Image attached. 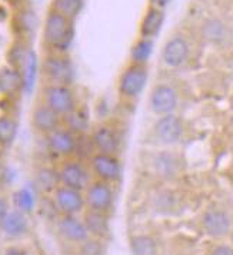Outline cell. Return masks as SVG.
Masks as SVG:
<instances>
[{
  "label": "cell",
  "instance_id": "30",
  "mask_svg": "<svg viewBox=\"0 0 233 255\" xmlns=\"http://www.w3.org/2000/svg\"><path fill=\"white\" fill-rule=\"evenodd\" d=\"M132 251L135 255H155V243L149 237H136L132 240Z\"/></svg>",
  "mask_w": 233,
  "mask_h": 255
},
{
  "label": "cell",
  "instance_id": "20",
  "mask_svg": "<svg viewBox=\"0 0 233 255\" xmlns=\"http://www.w3.org/2000/svg\"><path fill=\"white\" fill-rule=\"evenodd\" d=\"M39 70H40V66H39V60H37L35 50L29 49L22 70H20L22 78H23V91L26 93H30L33 91L36 81H37Z\"/></svg>",
  "mask_w": 233,
  "mask_h": 255
},
{
  "label": "cell",
  "instance_id": "28",
  "mask_svg": "<svg viewBox=\"0 0 233 255\" xmlns=\"http://www.w3.org/2000/svg\"><path fill=\"white\" fill-rule=\"evenodd\" d=\"M226 27L219 20H209L203 27V35L205 37L213 42V43H221L226 39Z\"/></svg>",
  "mask_w": 233,
  "mask_h": 255
},
{
  "label": "cell",
  "instance_id": "32",
  "mask_svg": "<svg viewBox=\"0 0 233 255\" xmlns=\"http://www.w3.org/2000/svg\"><path fill=\"white\" fill-rule=\"evenodd\" d=\"M9 212V209H7V202H6V199L4 198H0V222L1 220L6 217V214Z\"/></svg>",
  "mask_w": 233,
  "mask_h": 255
},
{
  "label": "cell",
  "instance_id": "23",
  "mask_svg": "<svg viewBox=\"0 0 233 255\" xmlns=\"http://www.w3.org/2000/svg\"><path fill=\"white\" fill-rule=\"evenodd\" d=\"M36 185L42 192H55L60 185L59 182L58 168L52 166H42L36 174Z\"/></svg>",
  "mask_w": 233,
  "mask_h": 255
},
{
  "label": "cell",
  "instance_id": "27",
  "mask_svg": "<svg viewBox=\"0 0 233 255\" xmlns=\"http://www.w3.org/2000/svg\"><path fill=\"white\" fill-rule=\"evenodd\" d=\"M83 6V0H53L52 1V9L56 12L65 14L73 20V17L78 16Z\"/></svg>",
  "mask_w": 233,
  "mask_h": 255
},
{
  "label": "cell",
  "instance_id": "10",
  "mask_svg": "<svg viewBox=\"0 0 233 255\" xmlns=\"http://www.w3.org/2000/svg\"><path fill=\"white\" fill-rule=\"evenodd\" d=\"M113 184H107L99 179H93L84 189V201L87 209L99 212H107L113 204Z\"/></svg>",
  "mask_w": 233,
  "mask_h": 255
},
{
  "label": "cell",
  "instance_id": "11",
  "mask_svg": "<svg viewBox=\"0 0 233 255\" xmlns=\"http://www.w3.org/2000/svg\"><path fill=\"white\" fill-rule=\"evenodd\" d=\"M153 135L159 143L175 145L183 136V122L175 114L159 116L153 125Z\"/></svg>",
  "mask_w": 233,
  "mask_h": 255
},
{
  "label": "cell",
  "instance_id": "25",
  "mask_svg": "<svg viewBox=\"0 0 233 255\" xmlns=\"http://www.w3.org/2000/svg\"><path fill=\"white\" fill-rule=\"evenodd\" d=\"M153 52V39L140 37L139 40L132 46L130 50V63L136 65H148Z\"/></svg>",
  "mask_w": 233,
  "mask_h": 255
},
{
  "label": "cell",
  "instance_id": "5",
  "mask_svg": "<svg viewBox=\"0 0 233 255\" xmlns=\"http://www.w3.org/2000/svg\"><path fill=\"white\" fill-rule=\"evenodd\" d=\"M58 168L59 182L60 185L69 186L73 189L84 191L89 184L93 181V175L90 172V168L82 159L73 156L60 161Z\"/></svg>",
  "mask_w": 233,
  "mask_h": 255
},
{
  "label": "cell",
  "instance_id": "1",
  "mask_svg": "<svg viewBox=\"0 0 233 255\" xmlns=\"http://www.w3.org/2000/svg\"><path fill=\"white\" fill-rule=\"evenodd\" d=\"M73 35L75 29L72 19L53 9L47 13L43 24V42L52 52L65 53L73 40Z\"/></svg>",
  "mask_w": 233,
  "mask_h": 255
},
{
  "label": "cell",
  "instance_id": "35",
  "mask_svg": "<svg viewBox=\"0 0 233 255\" xmlns=\"http://www.w3.org/2000/svg\"><path fill=\"white\" fill-rule=\"evenodd\" d=\"M4 175H6V168H4V165H3V163H1V161H0V182L3 181Z\"/></svg>",
  "mask_w": 233,
  "mask_h": 255
},
{
  "label": "cell",
  "instance_id": "34",
  "mask_svg": "<svg viewBox=\"0 0 233 255\" xmlns=\"http://www.w3.org/2000/svg\"><path fill=\"white\" fill-rule=\"evenodd\" d=\"M4 255H24V253L23 251H20V250H17V248H10V250L6 251V254Z\"/></svg>",
  "mask_w": 233,
  "mask_h": 255
},
{
  "label": "cell",
  "instance_id": "21",
  "mask_svg": "<svg viewBox=\"0 0 233 255\" xmlns=\"http://www.w3.org/2000/svg\"><path fill=\"white\" fill-rule=\"evenodd\" d=\"M106 212H99V211H93V209H87L84 214L83 222L87 228V231L93 237H105L107 231H109V222L105 215Z\"/></svg>",
  "mask_w": 233,
  "mask_h": 255
},
{
  "label": "cell",
  "instance_id": "22",
  "mask_svg": "<svg viewBox=\"0 0 233 255\" xmlns=\"http://www.w3.org/2000/svg\"><path fill=\"white\" fill-rule=\"evenodd\" d=\"M63 127L70 129L76 135H84V132L89 129V114L83 108L78 106L69 115L63 118Z\"/></svg>",
  "mask_w": 233,
  "mask_h": 255
},
{
  "label": "cell",
  "instance_id": "9",
  "mask_svg": "<svg viewBox=\"0 0 233 255\" xmlns=\"http://www.w3.org/2000/svg\"><path fill=\"white\" fill-rule=\"evenodd\" d=\"M148 104H149V109L155 115L163 116L173 114L179 104L177 92L170 85L159 83L151 91Z\"/></svg>",
  "mask_w": 233,
  "mask_h": 255
},
{
  "label": "cell",
  "instance_id": "15",
  "mask_svg": "<svg viewBox=\"0 0 233 255\" xmlns=\"http://www.w3.org/2000/svg\"><path fill=\"white\" fill-rule=\"evenodd\" d=\"M189 58V45L182 36H175L164 43L162 62L167 68H180Z\"/></svg>",
  "mask_w": 233,
  "mask_h": 255
},
{
  "label": "cell",
  "instance_id": "4",
  "mask_svg": "<svg viewBox=\"0 0 233 255\" xmlns=\"http://www.w3.org/2000/svg\"><path fill=\"white\" fill-rule=\"evenodd\" d=\"M149 79L148 65L130 63L128 68L120 73L117 81V93L122 101L132 102L140 98L146 82Z\"/></svg>",
  "mask_w": 233,
  "mask_h": 255
},
{
  "label": "cell",
  "instance_id": "3",
  "mask_svg": "<svg viewBox=\"0 0 233 255\" xmlns=\"http://www.w3.org/2000/svg\"><path fill=\"white\" fill-rule=\"evenodd\" d=\"M39 102L53 109L62 118L69 115L79 106L76 93L70 85H42Z\"/></svg>",
  "mask_w": 233,
  "mask_h": 255
},
{
  "label": "cell",
  "instance_id": "24",
  "mask_svg": "<svg viewBox=\"0 0 233 255\" xmlns=\"http://www.w3.org/2000/svg\"><path fill=\"white\" fill-rule=\"evenodd\" d=\"M152 162L156 172H159V175H163V176H172L177 171V159L173 153H169V152H157L152 158Z\"/></svg>",
  "mask_w": 233,
  "mask_h": 255
},
{
  "label": "cell",
  "instance_id": "17",
  "mask_svg": "<svg viewBox=\"0 0 233 255\" xmlns=\"http://www.w3.org/2000/svg\"><path fill=\"white\" fill-rule=\"evenodd\" d=\"M0 228L7 237L19 238L27 231V220L24 218L23 212H20L17 209L9 211L6 214V217L0 222Z\"/></svg>",
  "mask_w": 233,
  "mask_h": 255
},
{
  "label": "cell",
  "instance_id": "16",
  "mask_svg": "<svg viewBox=\"0 0 233 255\" xmlns=\"http://www.w3.org/2000/svg\"><path fill=\"white\" fill-rule=\"evenodd\" d=\"M164 20V13L162 9L157 7H151L146 14L143 16L139 26L140 37L146 39H153L162 29V24Z\"/></svg>",
  "mask_w": 233,
  "mask_h": 255
},
{
  "label": "cell",
  "instance_id": "33",
  "mask_svg": "<svg viewBox=\"0 0 233 255\" xmlns=\"http://www.w3.org/2000/svg\"><path fill=\"white\" fill-rule=\"evenodd\" d=\"M170 0H151L152 7H157V9H163L164 6L169 3Z\"/></svg>",
  "mask_w": 233,
  "mask_h": 255
},
{
  "label": "cell",
  "instance_id": "2",
  "mask_svg": "<svg viewBox=\"0 0 233 255\" xmlns=\"http://www.w3.org/2000/svg\"><path fill=\"white\" fill-rule=\"evenodd\" d=\"M43 85H70L75 78L73 65L65 53L52 52L43 59L39 70Z\"/></svg>",
  "mask_w": 233,
  "mask_h": 255
},
{
  "label": "cell",
  "instance_id": "31",
  "mask_svg": "<svg viewBox=\"0 0 233 255\" xmlns=\"http://www.w3.org/2000/svg\"><path fill=\"white\" fill-rule=\"evenodd\" d=\"M212 255H233V250L229 247H218L216 250H213Z\"/></svg>",
  "mask_w": 233,
  "mask_h": 255
},
{
  "label": "cell",
  "instance_id": "12",
  "mask_svg": "<svg viewBox=\"0 0 233 255\" xmlns=\"http://www.w3.org/2000/svg\"><path fill=\"white\" fill-rule=\"evenodd\" d=\"M30 124L36 133L47 136L63 125V118L42 102H37L30 112Z\"/></svg>",
  "mask_w": 233,
  "mask_h": 255
},
{
  "label": "cell",
  "instance_id": "19",
  "mask_svg": "<svg viewBox=\"0 0 233 255\" xmlns=\"http://www.w3.org/2000/svg\"><path fill=\"white\" fill-rule=\"evenodd\" d=\"M203 225L212 237H223L231 228V220L222 211H210L203 218Z\"/></svg>",
  "mask_w": 233,
  "mask_h": 255
},
{
  "label": "cell",
  "instance_id": "7",
  "mask_svg": "<svg viewBox=\"0 0 233 255\" xmlns=\"http://www.w3.org/2000/svg\"><path fill=\"white\" fill-rule=\"evenodd\" d=\"M87 165L93 175V179H99L107 184H115L122 176V165L117 155L93 152L89 156Z\"/></svg>",
  "mask_w": 233,
  "mask_h": 255
},
{
  "label": "cell",
  "instance_id": "26",
  "mask_svg": "<svg viewBox=\"0 0 233 255\" xmlns=\"http://www.w3.org/2000/svg\"><path fill=\"white\" fill-rule=\"evenodd\" d=\"M17 135V122L9 115H0V146H10Z\"/></svg>",
  "mask_w": 233,
  "mask_h": 255
},
{
  "label": "cell",
  "instance_id": "6",
  "mask_svg": "<svg viewBox=\"0 0 233 255\" xmlns=\"http://www.w3.org/2000/svg\"><path fill=\"white\" fill-rule=\"evenodd\" d=\"M46 138L47 151L59 159H68L76 156L79 149V138L80 135L73 133L66 127L58 128L52 133H49Z\"/></svg>",
  "mask_w": 233,
  "mask_h": 255
},
{
  "label": "cell",
  "instance_id": "14",
  "mask_svg": "<svg viewBox=\"0 0 233 255\" xmlns=\"http://www.w3.org/2000/svg\"><path fill=\"white\" fill-rule=\"evenodd\" d=\"M58 231L60 237L70 244H82L90 237L84 222L76 215H63L58 221Z\"/></svg>",
  "mask_w": 233,
  "mask_h": 255
},
{
  "label": "cell",
  "instance_id": "13",
  "mask_svg": "<svg viewBox=\"0 0 233 255\" xmlns=\"http://www.w3.org/2000/svg\"><path fill=\"white\" fill-rule=\"evenodd\" d=\"M53 202L63 215H78L86 207L83 191L65 185H59L56 188L53 192Z\"/></svg>",
  "mask_w": 233,
  "mask_h": 255
},
{
  "label": "cell",
  "instance_id": "29",
  "mask_svg": "<svg viewBox=\"0 0 233 255\" xmlns=\"http://www.w3.org/2000/svg\"><path fill=\"white\" fill-rule=\"evenodd\" d=\"M13 202L17 211L20 212H32L35 208V198L27 189H20L13 195Z\"/></svg>",
  "mask_w": 233,
  "mask_h": 255
},
{
  "label": "cell",
  "instance_id": "18",
  "mask_svg": "<svg viewBox=\"0 0 233 255\" xmlns=\"http://www.w3.org/2000/svg\"><path fill=\"white\" fill-rule=\"evenodd\" d=\"M23 91V78L20 70L12 66L0 68V93L3 95H14L19 91Z\"/></svg>",
  "mask_w": 233,
  "mask_h": 255
},
{
  "label": "cell",
  "instance_id": "8",
  "mask_svg": "<svg viewBox=\"0 0 233 255\" xmlns=\"http://www.w3.org/2000/svg\"><path fill=\"white\" fill-rule=\"evenodd\" d=\"M90 145L93 152L117 155L120 151V135L117 128L110 122H100L90 132Z\"/></svg>",
  "mask_w": 233,
  "mask_h": 255
}]
</instances>
